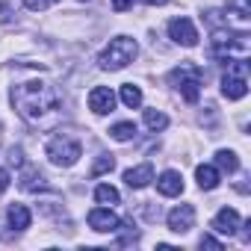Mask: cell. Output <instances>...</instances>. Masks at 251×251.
I'll return each instance as SVG.
<instances>
[{"label":"cell","mask_w":251,"mask_h":251,"mask_svg":"<svg viewBox=\"0 0 251 251\" xmlns=\"http://www.w3.org/2000/svg\"><path fill=\"white\" fill-rule=\"evenodd\" d=\"M12 103H15L18 115L27 124H33V127H53L62 115V100H59L56 89L42 80L18 83L12 89Z\"/></svg>","instance_id":"1"},{"label":"cell","mask_w":251,"mask_h":251,"mask_svg":"<svg viewBox=\"0 0 251 251\" xmlns=\"http://www.w3.org/2000/svg\"><path fill=\"white\" fill-rule=\"evenodd\" d=\"M136 53H139L136 39H130V36H115V39L100 50L98 65H100L103 71H121L124 65H130V62L136 59Z\"/></svg>","instance_id":"2"},{"label":"cell","mask_w":251,"mask_h":251,"mask_svg":"<svg viewBox=\"0 0 251 251\" xmlns=\"http://www.w3.org/2000/svg\"><path fill=\"white\" fill-rule=\"evenodd\" d=\"M248 53H251V45H248V33L245 30L233 33L227 27V33H216V39H213V56H219L225 62H233V59H248Z\"/></svg>","instance_id":"3"},{"label":"cell","mask_w":251,"mask_h":251,"mask_svg":"<svg viewBox=\"0 0 251 251\" xmlns=\"http://www.w3.org/2000/svg\"><path fill=\"white\" fill-rule=\"evenodd\" d=\"M169 83H172V86H177V92H180V98H183V100L195 103V100H198V95H201V68H198V65H192V62H180L177 68H172Z\"/></svg>","instance_id":"4"},{"label":"cell","mask_w":251,"mask_h":251,"mask_svg":"<svg viewBox=\"0 0 251 251\" xmlns=\"http://www.w3.org/2000/svg\"><path fill=\"white\" fill-rule=\"evenodd\" d=\"M80 154H83V148H80V142L71 139V136H53V139L48 142V160H50L53 166L68 169V166H74V163L80 160Z\"/></svg>","instance_id":"5"},{"label":"cell","mask_w":251,"mask_h":251,"mask_svg":"<svg viewBox=\"0 0 251 251\" xmlns=\"http://www.w3.org/2000/svg\"><path fill=\"white\" fill-rule=\"evenodd\" d=\"M248 65H245V59H233V65H230V71L222 77V95L227 98V100H239V98H245L248 95Z\"/></svg>","instance_id":"6"},{"label":"cell","mask_w":251,"mask_h":251,"mask_svg":"<svg viewBox=\"0 0 251 251\" xmlns=\"http://www.w3.org/2000/svg\"><path fill=\"white\" fill-rule=\"evenodd\" d=\"M169 36H172V42H177V45H183V48H195V45H198V30H195V24H192L189 18H175V21H169Z\"/></svg>","instance_id":"7"},{"label":"cell","mask_w":251,"mask_h":251,"mask_svg":"<svg viewBox=\"0 0 251 251\" xmlns=\"http://www.w3.org/2000/svg\"><path fill=\"white\" fill-rule=\"evenodd\" d=\"M89 227L98 230V233H112V230L121 227V222H118V216H115L109 207H95V210L89 213Z\"/></svg>","instance_id":"8"},{"label":"cell","mask_w":251,"mask_h":251,"mask_svg":"<svg viewBox=\"0 0 251 251\" xmlns=\"http://www.w3.org/2000/svg\"><path fill=\"white\" fill-rule=\"evenodd\" d=\"M169 227L175 233H189L195 227V207L192 204H180L169 213Z\"/></svg>","instance_id":"9"},{"label":"cell","mask_w":251,"mask_h":251,"mask_svg":"<svg viewBox=\"0 0 251 251\" xmlns=\"http://www.w3.org/2000/svg\"><path fill=\"white\" fill-rule=\"evenodd\" d=\"M89 109H92L95 115H106V112H112V109H115V95H112V89H106V86H95V89L89 92Z\"/></svg>","instance_id":"10"},{"label":"cell","mask_w":251,"mask_h":251,"mask_svg":"<svg viewBox=\"0 0 251 251\" xmlns=\"http://www.w3.org/2000/svg\"><path fill=\"white\" fill-rule=\"evenodd\" d=\"M239 227H242V219H239V213H236L233 207H222V210L216 213V219H213V230H219V233L233 236Z\"/></svg>","instance_id":"11"},{"label":"cell","mask_w":251,"mask_h":251,"mask_svg":"<svg viewBox=\"0 0 251 251\" xmlns=\"http://www.w3.org/2000/svg\"><path fill=\"white\" fill-rule=\"evenodd\" d=\"M157 189H160V195H166V198H175V195H180L183 192V177L177 175V172H163L160 177H157Z\"/></svg>","instance_id":"12"},{"label":"cell","mask_w":251,"mask_h":251,"mask_svg":"<svg viewBox=\"0 0 251 251\" xmlns=\"http://www.w3.org/2000/svg\"><path fill=\"white\" fill-rule=\"evenodd\" d=\"M154 180V169L148 166V163H142V166H136V169H127L124 172V183H127L130 189H142V186H148Z\"/></svg>","instance_id":"13"},{"label":"cell","mask_w":251,"mask_h":251,"mask_svg":"<svg viewBox=\"0 0 251 251\" xmlns=\"http://www.w3.org/2000/svg\"><path fill=\"white\" fill-rule=\"evenodd\" d=\"M6 219H9V225H12V230H27L30 227V210L24 207V204H12L9 210H6Z\"/></svg>","instance_id":"14"},{"label":"cell","mask_w":251,"mask_h":251,"mask_svg":"<svg viewBox=\"0 0 251 251\" xmlns=\"http://www.w3.org/2000/svg\"><path fill=\"white\" fill-rule=\"evenodd\" d=\"M195 180H198L201 189H216L222 177H219V169L216 166H198L195 169Z\"/></svg>","instance_id":"15"},{"label":"cell","mask_w":251,"mask_h":251,"mask_svg":"<svg viewBox=\"0 0 251 251\" xmlns=\"http://www.w3.org/2000/svg\"><path fill=\"white\" fill-rule=\"evenodd\" d=\"M121 103H124V106H130V109L142 106V89L133 86V83H124V86H121Z\"/></svg>","instance_id":"16"},{"label":"cell","mask_w":251,"mask_h":251,"mask_svg":"<svg viewBox=\"0 0 251 251\" xmlns=\"http://www.w3.org/2000/svg\"><path fill=\"white\" fill-rule=\"evenodd\" d=\"M109 136H112L115 142H127V139L136 136V124H133V121H118L115 127H109Z\"/></svg>","instance_id":"17"},{"label":"cell","mask_w":251,"mask_h":251,"mask_svg":"<svg viewBox=\"0 0 251 251\" xmlns=\"http://www.w3.org/2000/svg\"><path fill=\"white\" fill-rule=\"evenodd\" d=\"M145 124H148V130H166L169 127V115L160 112V109H145Z\"/></svg>","instance_id":"18"},{"label":"cell","mask_w":251,"mask_h":251,"mask_svg":"<svg viewBox=\"0 0 251 251\" xmlns=\"http://www.w3.org/2000/svg\"><path fill=\"white\" fill-rule=\"evenodd\" d=\"M95 201H98V204H109V207H112V204H118V201H121V195H118V189H115V186L100 183V186L95 189Z\"/></svg>","instance_id":"19"},{"label":"cell","mask_w":251,"mask_h":251,"mask_svg":"<svg viewBox=\"0 0 251 251\" xmlns=\"http://www.w3.org/2000/svg\"><path fill=\"white\" fill-rule=\"evenodd\" d=\"M216 166H219L222 172L233 175V172L239 169V160H236V154H233V151H219V154H216Z\"/></svg>","instance_id":"20"},{"label":"cell","mask_w":251,"mask_h":251,"mask_svg":"<svg viewBox=\"0 0 251 251\" xmlns=\"http://www.w3.org/2000/svg\"><path fill=\"white\" fill-rule=\"evenodd\" d=\"M115 169V157L112 154H100V160L92 166V175L98 177V175H106V172H112Z\"/></svg>","instance_id":"21"},{"label":"cell","mask_w":251,"mask_h":251,"mask_svg":"<svg viewBox=\"0 0 251 251\" xmlns=\"http://www.w3.org/2000/svg\"><path fill=\"white\" fill-rule=\"evenodd\" d=\"M198 245H201V248H216V251H219V248H222V242H219V239H216V236H210V233H204V236H201V242H198Z\"/></svg>","instance_id":"22"},{"label":"cell","mask_w":251,"mask_h":251,"mask_svg":"<svg viewBox=\"0 0 251 251\" xmlns=\"http://www.w3.org/2000/svg\"><path fill=\"white\" fill-rule=\"evenodd\" d=\"M24 6L33 9V12H42V9L48 6V0H24Z\"/></svg>","instance_id":"23"},{"label":"cell","mask_w":251,"mask_h":251,"mask_svg":"<svg viewBox=\"0 0 251 251\" xmlns=\"http://www.w3.org/2000/svg\"><path fill=\"white\" fill-rule=\"evenodd\" d=\"M12 18V6L9 3H0V24H6Z\"/></svg>","instance_id":"24"},{"label":"cell","mask_w":251,"mask_h":251,"mask_svg":"<svg viewBox=\"0 0 251 251\" xmlns=\"http://www.w3.org/2000/svg\"><path fill=\"white\" fill-rule=\"evenodd\" d=\"M130 3H133V0H112V9H115V12H124Z\"/></svg>","instance_id":"25"},{"label":"cell","mask_w":251,"mask_h":251,"mask_svg":"<svg viewBox=\"0 0 251 251\" xmlns=\"http://www.w3.org/2000/svg\"><path fill=\"white\" fill-rule=\"evenodd\" d=\"M6 186H9V172H6V169H0V192H3Z\"/></svg>","instance_id":"26"},{"label":"cell","mask_w":251,"mask_h":251,"mask_svg":"<svg viewBox=\"0 0 251 251\" xmlns=\"http://www.w3.org/2000/svg\"><path fill=\"white\" fill-rule=\"evenodd\" d=\"M142 3H148V6H163V3H169V0H142Z\"/></svg>","instance_id":"27"}]
</instances>
